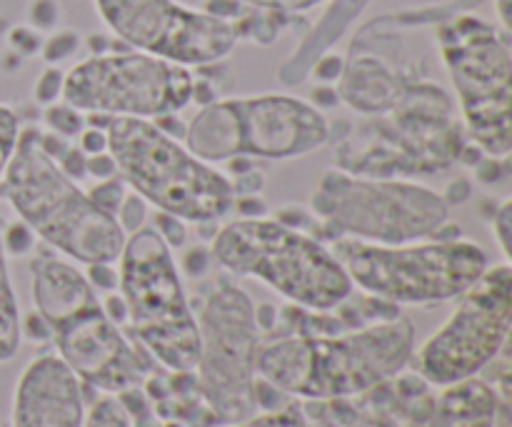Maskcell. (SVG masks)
<instances>
[{"label":"cell","mask_w":512,"mask_h":427,"mask_svg":"<svg viewBox=\"0 0 512 427\" xmlns=\"http://www.w3.org/2000/svg\"><path fill=\"white\" fill-rule=\"evenodd\" d=\"M210 427H308V415L298 403H285L275 410H263V413L238 420V423H218Z\"/></svg>","instance_id":"22"},{"label":"cell","mask_w":512,"mask_h":427,"mask_svg":"<svg viewBox=\"0 0 512 427\" xmlns=\"http://www.w3.org/2000/svg\"><path fill=\"white\" fill-rule=\"evenodd\" d=\"M108 153L135 195L183 223H215L238 203L233 180L190 153L155 120L108 118Z\"/></svg>","instance_id":"4"},{"label":"cell","mask_w":512,"mask_h":427,"mask_svg":"<svg viewBox=\"0 0 512 427\" xmlns=\"http://www.w3.org/2000/svg\"><path fill=\"white\" fill-rule=\"evenodd\" d=\"M415 328L405 315L333 335H283L258 350V378L288 398L313 403L368 395L413 360Z\"/></svg>","instance_id":"1"},{"label":"cell","mask_w":512,"mask_h":427,"mask_svg":"<svg viewBox=\"0 0 512 427\" xmlns=\"http://www.w3.org/2000/svg\"><path fill=\"white\" fill-rule=\"evenodd\" d=\"M155 233L165 240L168 248H183L185 240H188V228L183 225V220L168 213L155 215Z\"/></svg>","instance_id":"31"},{"label":"cell","mask_w":512,"mask_h":427,"mask_svg":"<svg viewBox=\"0 0 512 427\" xmlns=\"http://www.w3.org/2000/svg\"><path fill=\"white\" fill-rule=\"evenodd\" d=\"M90 268V285L93 288H103V290H110L118 285V275L113 273V268H110V263H98V265H88Z\"/></svg>","instance_id":"39"},{"label":"cell","mask_w":512,"mask_h":427,"mask_svg":"<svg viewBox=\"0 0 512 427\" xmlns=\"http://www.w3.org/2000/svg\"><path fill=\"white\" fill-rule=\"evenodd\" d=\"M345 427H403L400 425V418L393 413V410L375 408L365 410V413H353V418L345 423Z\"/></svg>","instance_id":"34"},{"label":"cell","mask_w":512,"mask_h":427,"mask_svg":"<svg viewBox=\"0 0 512 427\" xmlns=\"http://www.w3.org/2000/svg\"><path fill=\"white\" fill-rule=\"evenodd\" d=\"M80 48V38L75 30H55L40 48V55L48 65H58L63 60L73 58L75 50Z\"/></svg>","instance_id":"25"},{"label":"cell","mask_w":512,"mask_h":427,"mask_svg":"<svg viewBox=\"0 0 512 427\" xmlns=\"http://www.w3.org/2000/svg\"><path fill=\"white\" fill-rule=\"evenodd\" d=\"M25 20L38 33H48L55 30L60 23V3L58 0H30L28 10H25Z\"/></svg>","instance_id":"28"},{"label":"cell","mask_w":512,"mask_h":427,"mask_svg":"<svg viewBox=\"0 0 512 427\" xmlns=\"http://www.w3.org/2000/svg\"><path fill=\"white\" fill-rule=\"evenodd\" d=\"M0 427H3V425H0Z\"/></svg>","instance_id":"41"},{"label":"cell","mask_w":512,"mask_h":427,"mask_svg":"<svg viewBox=\"0 0 512 427\" xmlns=\"http://www.w3.org/2000/svg\"><path fill=\"white\" fill-rule=\"evenodd\" d=\"M118 260L120 298L138 343L163 370L193 373L200 355L198 320L165 240L145 225L125 238Z\"/></svg>","instance_id":"11"},{"label":"cell","mask_w":512,"mask_h":427,"mask_svg":"<svg viewBox=\"0 0 512 427\" xmlns=\"http://www.w3.org/2000/svg\"><path fill=\"white\" fill-rule=\"evenodd\" d=\"M85 175H90V178H95V180H108V178H115V175H118V170H115V163H113V158H110L108 150H105V153L88 155V160H85Z\"/></svg>","instance_id":"37"},{"label":"cell","mask_w":512,"mask_h":427,"mask_svg":"<svg viewBox=\"0 0 512 427\" xmlns=\"http://www.w3.org/2000/svg\"><path fill=\"white\" fill-rule=\"evenodd\" d=\"M330 250L350 283L395 308L448 303L460 298L488 270V253L460 235L403 245L338 238Z\"/></svg>","instance_id":"8"},{"label":"cell","mask_w":512,"mask_h":427,"mask_svg":"<svg viewBox=\"0 0 512 427\" xmlns=\"http://www.w3.org/2000/svg\"><path fill=\"white\" fill-rule=\"evenodd\" d=\"M503 427H508V420H503Z\"/></svg>","instance_id":"40"},{"label":"cell","mask_w":512,"mask_h":427,"mask_svg":"<svg viewBox=\"0 0 512 427\" xmlns=\"http://www.w3.org/2000/svg\"><path fill=\"white\" fill-rule=\"evenodd\" d=\"M100 20L130 50L183 68H208L238 45L235 25L178 0H95Z\"/></svg>","instance_id":"15"},{"label":"cell","mask_w":512,"mask_h":427,"mask_svg":"<svg viewBox=\"0 0 512 427\" xmlns=\"http://www.w3.org/2000/svg\"><path fill=\"white\" fill-rule=\"evenodd\" d=\"M210 253L230 275L260 280L298 308L335 310L355 288L328 245L273 218L223 225Z\"/></svg>","instance_id":"5"},{"label":"cell","mask_w":512,"mask_h":427,"mask_svg":"<svg viewBox=\"0 0 512 427\" xmlns=\"http://www.w3.org/2000/svg\"><path fill=\"white\" fill-rule=\"evenodd\" d=\"M3 245L8 255H28L33 250V233H30L28 225L15 223L3 228Z\"/></svg>","instance_id":"32"},{"label":"cell","mask_w":512,"mask_h":427,"mask_svg":"<svg viewBox=\"0 0 512 427\" xmlns=\"http://www.w3.org/2000/svg\"><path fill=\"white\" fill-rule=\"evenodd\" d=\"M20 130L23 128H20L18 113L13 108H8V105L0 103V178H3L5 165H8L15 145H18Z\"/></svg>","instance_id":"26"},{"label":"cell","mask_w":512,"mask_h":427,"mask_svg":"<svg viewBox=\"0 0 512 427\" xmlns=\"http://www.w3.org/2000/svg\"><path fill=\"white\" fill-rule=\"evenodd\" d=\"M200 355L193 375L218 423H238L255 413L258 350L263 330L253 300L220 278L205 295L198 318Z\"/></svg>","instance_id":"12"},{"label":"cell","mask_w":512,"mask_h":427,"mask_svg":"<svg viewBox=\"0 0 512 427\" xmlns=\"http://www.w3.org/2000/svg\"><path fill=\"white\" fill-rule=\"evenodd\" d=\"M63 78L65 73L58 65H48V68L40 73V78L33 85V98L38 105H53L58 103L60 95H63Z\"/></svg>","instance_id":"29"},{"label":"cell","mask_w":512,"mask_h":427,"mask_svg":"<svg viewBox=\"0 0 512 427\" xmlns=\"http://www.w3.org/2000/svg\"><path fill=\"white\" fill-rule=\"evenodd\" d=\"M88 195L98 208H103L105 213L115 215L118 213L120 203L125 200V195H128V188H125V183L120 178H108V180H100Z\"/></svg>","instance_id":"30"},{"label":"cell","mask_w":512,"mask_h":427,"mask_svg":"<svg viewBox=\"0 0 512 427\" xmlns=\"http://www.w3.org/2000/svg\"><path fill=\"white\" fill-rule=\"evenodd\" d=\"M78 148L83 150L85 155L105 153L108 150V135H105V128L90 123V128H83V133L78 135Z\"/></svg>","instance_id":"36"},{"label":"cell","mask_w":512,"mask_h":427,"mask_svg":"<svg viewBox=\"0 0 512 427\" xmlns=\"http://www.w3.org/2000/svg\"><path fill=\"white\" fill-rule=\"evenodd\" d=\"M83 427H133V423H130L118 395H103L85 413Z\"/></svg>","instance_id":"24"},{"label":"cell","mask_w":512,"mask_h":427,"mask_svg":"<svg viewBox=\"0 0 512 427\" xmlns=\"http://www.w3.org/2000/svg\"><path fill=\"white\" fill-rule=\"evenodd\" d=\"M10 45H13L15 53L20 55H33L43 48V40H40L38 30H33L30 25H20V28L10 30Z\"/></svg>","instance_id":"35"},{"label":"cell","mask_w":512,"mask_h":427,"mask_svg":"<svg viewBox=\"0 0 512 427\" xmlns=\"http://www.w3.org/2000/svg\"><path fill=\"white\" fill-rule=\"evenodd\" d=\"M343 68H345V58H340V55L335 53H323L318 60L313 63V68H310V75H313L318 83L323 85H333V80H340V75H343Z\"/></svg>","instance_id":"33"},{"label":"cell","mask_w":512,"mask_h":427,"mask_svg":"<svg viewBox=\"0 0 512 427\" xmlns=\"http://www.w3.org/2000/svg\"><path fill=\"white\" fill-rule=\"evenodd\" d=\"M148 203H145L140 195L135 193H128L125 195V200L120 203L118 213H115V220H118L120 228L125 230V235L135 233V230L145 228V223H148Z\"/></svg>","instance_id":"27"},{"label":"cell","mask_w":512,"mask_h":427,"mask_svg":"<svg viewBox=\"0 0 512 427\" xmlns=\"http://www.w3.org/2000/svg\"><path fill=\"white\" fill-rule=\"evenodd\" d=\"M5 220L0 218V363H8L18 355L23 343V318L8 270V253L3 245Z\"/></svg>","instance_id":"20"},{"label":"cell","mask_w":512,"mask_h":427,"mask_svg":"<svg viewBox=\"0 0 512 427\" xmlns=\"http://www.w3.org/2000/svg\"><path fill=\"white\" fill-rule=\"evenodd\" d=\"M512 323L510 263L493 265L458 298V308L420 345L415 368L428 385L448 388L478 378L508 348Z\"/></svg>","instance_id":"14"},{"label":"cell","mask_w":512,"mask_h":427,"mask_svg":"<svg viewBox=\"0 0 512 427\" xmlns=\"http://www.w3.org/2000/svg\"><path fill=\"white\" fill-rule=\"evenodd\" d=\"M85 395L78 375L58 358L40 355L20 373L13 427H83Z\"/></svg>","instance_id":"16"},{"label":"cell","mask_w":512,"mask_h":427,"mask_svg":"<svg viewBox=\"0 0 512 427\" xmlns=\"http://www.w3.org/2000/svg\"><path fill=\"white\" fill-rule=\"evenodd\" d=\"M383 118L350 138L338 150L340 168L370 178L430 175L450 168L455 160H468L463 128L453 115V100L430 80L410 78L400 98Z\"/></svg>","instance_id":"6"},{"label":"cell","mask_w":512,"mask_h":427,"mask_svg":"<svg viewBox=\"0 0 512 427\" xmlns=\"http://www.w3.org/2000/svg\"><path fill=\"white\" fill-rule=\"evenodd\" d=\"M328 0H203V10L228 23H238L245 13H278V15H303L308 10Z\"/></svg>","instance_id":"21"},{"label":"cell","mask_w":512,"mask_h":427,"mask_svg":"<svg viewBox=\"0 0 512 427\" xmlns=\"http://www.w3.org/2000/svg\"><path fill=\"white\" fill-rule=\"evenodd\" d=\"M365 5H368V0H333V5H330L328 13L323 15V20H320V23L310 30L308 38L300 43L298 53L283 65L280 80H283V83H300V80L310 73L315 60L323 53H328L330 45L345 33L350 20H353Z\"/></svg>","instance_id":"18"},{"label":"cell","mask_w":512,"mask_h":427,"mask_svg":"<svg viewBox=\"0 0 512 427\" xmlns=\"http://www.w3.org/2000/svg\"><path fill=\"white\" fill-rule=\"evenodd\" d=\"M410 78H413L410 73L393 68L388 60L360 48L345 60L343 75L335 90H338V98L358 113L380 115L400 98Z\"/></svg>","instance_id":"17"},{"label":"cell","mask_w":512,"mask_h":427,"mask_svg":"<svg viewBox=\"0 0 512 427\" xmlns=\"http://www.w3.org/2000/svg\"><path fill=\"white\" fill-rule=\"evenodd\" d=\"M193 70L138 50H108L65 70L60 100L83 115L158 120L193 100Z\"/></svg>","instance_id":"13"},{"label":"cell","mask_w":512,"mask_h":427,"mask_svg":"<svg viewBox=\"0 0 512 427\" xmlns=\"http://www.w3.org/2000/svg\"><path fill=\"white\" fill-rule=\"evenodd\" d=\"M310 213L333 240L403 245L435 238L448 223L450 205L420 183L330 168L315 183Z\"/></svg>","instance_id":"9"},{"label":"cell","mask_w":512,"mask_h":427,"mask_svg":"<svg viewBox=\"0 0 512 427\" xmlns=\"http://www.w3.org/2000/svg\"><path fill=\"white\" fill-rule=\"evenodd\" d=\"M33 300L58 358L88 388L105 395L143 388L153 358L135 348L105 313L90 280L75 265L40 248L30 260Z\"/></svg>","instance_id":"2"},{"label":"cell","mask_w":512,"mask_h":427,"mask_svg":"<svg viewBox=\"0 0 512 427\" xmlns=\"http://www.w3.org/2000/svg\"><path fill=\"white\" fill-rule=\"evenodd\" d=\"M493 230L495 235H498V243L505 255V263H510V200H505V203L500 205L498 213H495Z\"/></svg>","instance_id":"38"},{"label":"cell","mask_w":512,"mask_h":427,"mask_svg":"<svg viewBox=\"0 0 512 427\" xmlns=\"http://www.w3.org/2000/svg\"><path fill=\"white\" fill-rule=\"evenodd\" d=\"M43 120L55 135H60V138H78V135L83 133L85 125H88L85 123V115L80 113V110L70 108L63 100L53 105H45Z\"/></svg>","instance_id":"23"},{"label":"cell","mask_w":512,"mask_h":427,"mask_svg":"<svg viewBox=\"0 0 512 427\" xmlns=\"http://www.w3.org/2000/svg\"><path fill=\"white\" fill-rule=\"evenodd\" d=\"M488 3V0H448V3L438 5H423V8H408L398 10V13H385L370 20L360 33L363 35H378V33H393V30H410L423 28V25H435L440 20L450 18L458 13H470L478 5Z\"/></svg>","instance_id":"19"},{"label":"cell","mask_w":512,"mask_h":427,"mask_svg":"<svg viewBox=\"0 0 512 427\" xmlns=\"http://www.w3.org/2000/svg\"><path fill=\"white\" fill-rule=\"evenodd\" d=\"M0 198L45 245L83 265L115 263L125 230L115 215L90 200L40 145L38 128L20 130L18 145L0 178Z\"/></svg>","instance_id":"3"},{"label":"cell","mask_w":512,"mask_h":427,"mask_svg":"<svg viewBox=\"0 0 512 427\" xmlns=\"http://www.w3.org/2000/svg\"><path fill=\"white\" fill-rule=\"evenodd\" d=\"M435 45L453 83L470 143L490 160L512 150L510 33L473 13L435 23Z\"/></svg>","instance_id":"10"},{"label":"cell","mask_w":512,"mask_h":427,"mask_svg":"<svg viewBox=\"0 0 512 427\" xmlns=\"http://www.w3.org/2000/svg\"><path fill=\"white\" fill-rule=\"evenodd\" d=\"M185 148L205 163L235 158L295 160L330 140V120L313 103L285 93L220 98L185 125Z\"/></svg>","instance_id":"7"}]
</instances>
